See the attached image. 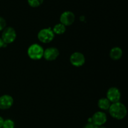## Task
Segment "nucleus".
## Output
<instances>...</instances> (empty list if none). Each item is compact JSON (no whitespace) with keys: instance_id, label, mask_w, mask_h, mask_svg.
<instances>
[{"instance_id":"f257e3e1","label":"nucleus","mask_w":128,"mask_h":128,"mask_svg":"<svg viewBox=\"0 0 128 128\" xmlns=\"http://www.w3.org/2000/svg\"><path fill=\"white\" fill-rule=\"evenodd\" d=\"M109 112L113 118L121 120L126 117L128 111L126 106L124 104L117 102L111 104L109 109Z\"/></svg>"},{"instance_id":"f03ea898","label":"nucleus","mask_w":128,"mask_h":128,"mask_svg":"<svg viewBox=\"0 0 128 128\" xmlns=\"http://www.w3.org/2000/svg\"><path fill=\"white\" fill-rule=\"evenodd\" d=\"M44 49L39 44L34 43L28 48L27 53L30 58L33 60H40L43 58Z\"/></svg>"},{"instance_id":"7ed1b4c3","label":"nucleus","mask_w":128,"mask_h":128,"mask_svg":"<svg viewBox=\"0 0 128 128\" xmlns=\"http://www.w3.org/2000/svg\"><path fill=\"white\" fill-rule=\"evenodd\" d=\"M54 34L51 28H44L40 30L38 34V38L42 43H49L54 38Z\"/></svg>"},{"instance_id":"20e7f679","label":"nucleus","mask_w":128,"mask_h":128,"mask_svg":"<svg viewBox=\"0 0 128 128\" xmlns=\"http://www.w3.org/2000/svg\"><path fill=\"white\" fill-rule=\"evenodd\" d=\"M16 38V32L12 27H7L2 31L1 39L5 44H11Z\"/></svg>"},{"instance_id":"39448f33","label":"nucleus","mask_w":128,"mask_h":128,"mask_svg":"<svg viewBox=\"0 0 128 128\" xmlns=\"http://www.w3.org/2000/svg\"><path fill=\"white\" fill-rule=\"evenodd\" d=\"M90 120V122H92L98 127H100L106 123L107 121V116L106 113L102 111H98L94 114Z\"/></svg>"},{"instance_id":"423d86ee","label":"nucleus","mask_w":128,"mask_h":128,"mask_svg":"<svg viewBox=\"0 0 128 128\" xmlns=\"http://www.w3.org/2000/svg\"><path fill=\"white\" fill-rule=\"evenodd\" d=\"M70 61L71 64L75 67H81L85 63V57L80 52H74L70 56Z\"/></svg>"},{"instance_id":"0eeeda50","label":"nucleus","mask_w":128,"mask_h":128,"mask_svg":"<svg viewBox=\"0 0 128 128\" xmlns=\"http://www.w3.org/2000/svg\"><path fill=\"white\" fill-rule=\"evenodd\" d=\"M121 97V94L120 90L116 87L110 88L106 93V98L111 102H120V100Z\"/></svg>"},{"instance_id":"6e6552de","label":"nucleus","mask_w":128,"mask_h":128,"mask_svg":"<svg viewBox=\"0 0 128 128\" xmlns=\"http://www.w3.org/2000/svg\"><path fill=\"white\" fill-rule=\"evenodd\" d=\"M74 14L70 11H64L60 16V22L66 27L72 25L74 22Z\"/></svg>"},{"instance_id":"1a4fd4ad","label":"nucleus","mask_w":128,"mask_h":128,"mask_svg":"<svg viewBox=\"0 0 128 128\" xmlns=\"http://www.w3.org/2000/svg\"><path fill=\"white\" fill-rule=\"evenodd\" d=\"M60 55V51L56 48L50 47L44 51L43 58L46 61H54Z\"/></svg>"},{"instance_id":"9d476101","label":"nucleus","mask_w":128,"mask_h":128,"mask_svg":"<svg viewBox=\"0 0 128 128\" xmlns=\"http://www.w3.org/2000/svg\"><path fill=\"white\" fill-rule=\"evenodd\" d=\"M14 103V100L10 95L4 94L0 97V109L2 110H8Z\"/></svg>"},{"instance_id":"9b49d317","label":"nucleus","mask_w":128,"mask_h":128,"mask_svg":"<svg viewBox=\"0 0 128 128\" xmlns=\"http://www.w3.org/2000/svg\"><path fill=\"white\" fill-rule=\"evenodd\" d=\"M122 56V50L120 47H114L110 52V56L112 60L118 61L120 60Z\"/></svg>"},{"instance_id":"f8f14e48","label":"nucleus","mask_w":128,"mask_h":128,"mask_svg":"<svg viewBox=\"0 0 128 128\" xmlns=\"http://www.w3.org/2000/svg\"><path fill=\"white\" fill-rule=\"evenodd\" d=\"M111 104L112 103L106 98H102L99 100L98 102V106L101 110L106 111V110H109Z\"/></svg>"},{"instance_id":"ddd939ff","label":"nucleus","mask_w":128,"mask_h":128,"mask_svg":"<svg viewBox=\"0 0 128 128\" xmlns=\"http://www.w3.org/2000/svg\"><path fill=\"white\" fill-rule=\"evenodd\" d=\"M66 26L60 22V23L56 24L54 26L53 29H52V31H53L54 33L56 34L61 35L64 33L65 31H66Z\"/></svg>"},{"instance_id":"4468645a","label":"nucleus","mask_w":128,"mask_h":128,"mask_svg":"<svg viewBox=\"0 0 128 128\" xmlns=\"http://www.w3.org/2000/svg\"><path fill=\"white\" fill-rule=\"evenodd\" d=\"M44 0H28V3L31 7L37 8L41 6Z\"/></svg>"},{"instance_id":"2eb2a0df","label":"nucleus","mask_w":128,"mask_h":128,"mask_svg":"<svg viewBox=\"0 0 128 128\" xmlns=\"http://www.w3.org/2000/svg\"><path fill=\"white\" fill-rule=\"evenodd\" d=\"M2 128H14V122L10 119L4 120Z\"/></svg>"},{"instance_id":"dca6fc26","label":"nucleus","mask_w":128,"mask_h":128,"mask_svg":"<svg viewBox=\"0 0 128 128\" xmlns=\"http://www.w3.org/2000/svg\"><path fill=\"white\" fill-rule=\"evenodd\" d=\"M6 26V21L4 18L2 17H0V31H3Z\"/></svg>"},{"instance_id":"f3484780","label":"nucleus","mask_w":128,"mask_h":128,"mask_svg":"<svg viewBox=\"0 0 128 128\" xmlns=\"http://www.w3.org/2000/svg\"><path fill=\"white\" fill-rule=\"evenodd\" d=\"M84 128H98V127L95 124H94L93 123H92V122H88V123L85 125Z\"/></svg>"},{"instance_id":"a211bd4d","label":"nucleus","mask_w":128,"mask_h":128,"mask_svg":"<svg viewBox=\"0 0 128 128\" xmlns=\"http://www.w3.org/2000/svg\"><path fill=\"white\" fill-rule=\"evenodd\" d=\"M6 44H5L4 42V41H2V40L1 39V38H0V48H1L2 47H4L5 45H6Z\"/></svg>"},{"instance_id":"6ab92c4d","label":"nucleus","mask_w":128,"mask_h":128,"mask_svg":"<svg viewBox=\"0 0 128 128\" xmlns=\"http://www.w3.org/2000/svg\"><path fill=\"white\" fill-rule=\"evenodd\" d=\"M4 120L1 116H0V128H2V124H3Z\"/></svg>"},{"instance_id":"aec40b11","label":"nucleus","mask_w":128,"mask_h":128,"mask_svg":"<svg viewBox=\"0 0 128 128\" xmlns=\"http://www.w3.org/2000/svg\"><path fill=\"white\" fill-rule=\"evenodd\" d=\"M98 128H106V127H104V126H100V127H98Z\"/></svg>"}]
</instances>
